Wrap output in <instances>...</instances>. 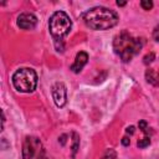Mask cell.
Masks as SVG:
<instances>
[{"label": "cell", "instance_id": "6da1fadb", "mask_svg": "<svg viewBox=\"0 0 159 159\" xmlns=\"http://www.w3.org/2000/svg\"><path fill=\"white\" fill-rule=\"evenodd\" d=\"M82 20L87 27L96 31H104L114 27L119 21V16L116 11L108 7L94 6L83 12Z\"/></svg>", "mask_w": 159, "mask_h": 159}, {"label": "cell", "instance_id": "7a4b0ae2", "mask_svg": "<svg viewBox=\"0 0 159 159\" xmlns=\"http://www.w3.org/2000/svg\"><path fill=\"white\" fill-rule=\"evenodd\" d=\"M143 45H144L143 39L133 37L125 30L116 35L113 40V50L123 62H129L133 58V56H135L142 50Z\"/></svg>", "mask_w": 159, "mask_h": 159}, {"label": "cell", "instance_id": "3957f363", "mask_svg": "<svg viewBox=\"0 0 159 159\" xmlns=\"http://www.w3.org/2000/svg\"><path fill=\"white\" fill-rule=\"evenodd\" d=\"M48 29L55 42H62L72 29V21L65 11L60 10L51 15L48 21Z\"/></svg>", "mask_w": 159, "mask_h": 159}, {"label": "cell", "instance_id": "277c9868", "mask_svg": "<svg viewBox=\"0 0 159 159\" xmlns=\"http://www.w3.org/2000/svg\"><path fill=\"white\" fill-rule=\"evenodd\" d=\"M11 80H12V84L15 89L22 93L34 92L37 86V75L35 70L30 67H22V68L16 70Z\"/></svg>", "mask_w": 159, "mask_h": 159}, {"label": "cell", "instance_id": "5b68a950", "mask_svg": "<svg viewBox=\"0 0 159 159\" xmlns=\"http://www.w3.org/2000/svg\"><path fill=\"white\" fill-rule=\"evenodd\" d=\"M51 93H52L53 102L58 108H62L66 106V103H67V88H66L63 82H61V81L55 82L51 87Z\"/></svg>", "mask_w": 159, "mask_h": 159}, {"label": "cell", "instance_id": "8992f818", "mask_svg": "<svg viewBox=\"0 0 159 159\" xmlns=\"http://www.w3.org/2000/svg\"><path fill=\"white\" fill-rule=\"evenodd\" d=\"M41 149V142L37 137H26L22 144V159H32Z\"/></svg>", "mask_w": 159, "mask_h": 159}, {"label": "cell", "instance_id": "52a82bcc", "mask_svg": "<svg viewBox=\"0 0 159 159\" xmlns=\"http://www.w3.org/2000/svg\"><path fill=\"white\" fill-rule=\"evenodd\" d=\"M16 24L22 30H32L37 25V17L31 12H22L17 16Z\"/></svg>", "mask_w": 159, "mask_h": 159}, {"label": "cell", "instance_id": "ba28073f", "mask_svg": "<svg viewBox=\"0 0 159 159\" xmlns=\"http://www.w3.org/2000/svg\"><path fill=\"white\" fill-rule=\"evenodd\" d=\"M87 62H88V55H87V52H84V51L78 52L76 55L75 62L71 66V71L75 72V73H80L83 70V67L87 65Z\"/></svg>", "mask_w": 159, "mask_h": 159}, {"label": "cell", "instance_id": "9c48e42d", "mask_svg": "<svg viewBox=\"0 0 159 159\" xmlns=\"http://www.w3.org/2000/svg\"><path fill=\"white\" fill-rule=\"evenodd\" d=\"M145 80L149 83L154 84V86H159V72H157L155 70H152V68L147 70V72H145Z\"/></svg>", "mask_w": 159, "mask_h": 159}, {"label": "cell", "instance_id": "30bf717a", "mask_svg": "<svg viewBox=\"0 0 159 159\" xmlns=\"http://www.w3.org/2000/svg\"><path fill=\"white\" fill-rule=\"evenodd\" d=\"M71 149H72V158L76 157L78 149H80V135L73 132L72 133V145H71Z\"/></svg>", "mask_w": 159, "mask_h": 159}, {"label": "cell", "instance_id": "8fae6325", "mask_svg": "<svg viewBox=\"0 0 159 159\" xmlns=\"http://www.w3.org/2000/svg\"><path fill=\"white\" fill-rule=\"evenodd\" d=\"M149 144H150V138L149 137H144V138H142V139H139L137 142V147L138 148H145Z\"/></svg>", "mask_w": 159, "mask_h": 159}, {"label": "cell", "instance_id": "7c38bea8", "mask_svg": "<svg viewBox=\"0 0 159 159\" xmlns=\"http://www.w3.org/2000/svg\"><path fill=\"white\" fill-rule=\"evenodd\" d=\"M102 159H117V153L113 149H107L106 153L103 154Z\"/></svg>", "mask_w": 159, "mask_h": 159}, {"label": "cell", "instance_id": "4fadbf2b", "mask_svg": "<svg viewBox=\"0 0 159 159\" xmlns=\"http://www.w3.org/2000/svg\"><path fill=\"white\" fill-rule=\"evenodd\" d=\"M140 6L144 9V10H150L152 7H153V1H150V0H142L140 1Z\"/></svg>", "mask_w": 159, "mask_h": 159}, {"label": "cell", "instance_id": "5bb4252c", "mask_svg": "<svg viewBox=\"0 0 159 159\" xmlns=\"http://www.w3.org/2000/svg\"><path fill=\"white\" fill-rule=\"evenodd\" d=\"M154 58H155V55H154V52H149V53H147L145 56H144V63L145 65H149L150 62H153L154 61Z\"/></svg>", "mask_w": 159, "mask_h": 159}, {"label": "cell", "instance_id": "9a60e30c", "mask_svg": "<svg viewBox=\"0 0 159 159\" xmlns=\"http://www.w3.org/2000/svg\"><path fill=\"white\" fill-rule=\"evenodd\" d=\"M139 129H142L143 133H148L149 128H148V124H147L145 120H140V122H139Z\"/></svg>", "mask_w": 159, "mask_h": 159}, {"label": "cell", "instance_id": "2e32d148", "mask_svg": "<svg viewBox=\"0 0 159 159\" xmlns=\"http://www.w3.org/2000/svg\"><path fill=\"white\" fill-rule=\"evenodd\" d=\"M153 39H154L157 42H159V25H157V26L154 27V30H153Z\"/></svg>", "mask_w": 159, "mask_h": 159}, {"label": "cell", "instance_id": "e0dca14e", "mask_svg": "<svg viewBox=\"0 0 159 159\" xmlns=\"http://www.w3.org/2000/svg\"><path fill=\"white\" fill-rule=\"evenodd\" d=\"M129 143H130V139H129L128 137H123V138H122V144H123V145L127 147V145H129Z\"/></svg>", "mask_w": 159, "mask_h": 159}, {"label": "cell", "instance_id": "ac0fdd59", "mask_svg": "<svg viewBox=\"0 0 159 159\" xmlns=\"http://www.w3.org/2000/svg\"><path fill=\"white\" fill-rule=\"evenodd\" d=\"M125 132H127L128 134H134V132H135V128H134L133 125H130V127H128V128L125 129Z\"/></svg>", "mask_w": 159, "mask_h": 159}, {"label": "cell", "instance_id": "d6986e66", "mask_svg": "<svg viewBox=\"0 0 159 159\" xmlns=\"http://www.w3.org/2000/svg\"><path fill=\"white\" fill-rule=\"evenodd\" d=\"M66 137H67L66 134H63V135H61V144H62V145H65V143H66V139H65Z\"/></svg>", "mask_w": 159, "mask_h": 159}, {"label": "cell", "instance_id": "ffe728a7", "mask_svg": "<svg viewBox=\"0 0 159 159\" xmlns=\"http://www.w3.org/2000/svg\"><path fill=\"white\" fill-rule=\"evenodd\" d=\"M117 5L118 6H124L125 5V1H117Z\"/></svg>", "mask_w": 159, "mask_h": 159}]
</instances>
